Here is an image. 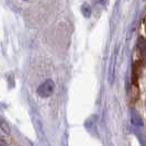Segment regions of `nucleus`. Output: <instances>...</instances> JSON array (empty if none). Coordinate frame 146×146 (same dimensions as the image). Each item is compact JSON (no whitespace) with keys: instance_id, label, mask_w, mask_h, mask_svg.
Returning a JSON list of instances; mask_svg holds the SVG:
<instances>
[{"instance_id":"f257e3e1","label":"nucleus","mask_w":146,"mask_h":146,"mask_svg":"<svg viewBox=\"0 0 146 146\" xmlns=\"http://www.w3.org/2000/svg\"><path fill=\"white\" fill-rule=\"evenodd\" d=\"M53 91H54V82L51 79L45 80L37 88V94L40 97H43V98L50 97L53 94Z\"/></svg>"},{"instance_id":"f03ea898","label":"nucleus","mask_w":146,"mask_h":146,"mask_svg":"<svg viewBox=\"0 0 146 146\" xmlns=\"http://www.w3.org/2000/svg\"><path fill=\"white\" fill-rule=\"evenodd\" d=\"M137 48H139V53L141 57L146 59V38L139 37V42H137Z\"/></svg>"},{"instance_id":"7ed1b4c3","label":"nucleus","mask_w":146,"mask_h":146,"mask_svg":"<svg viewBox=\"0 0 146 146\" xmlns=\"http://www.w3.org/2000/svg\"><path fill=\"white\" fill-rule=\"evenodd\" d=\"M81 11H82V13H84L85 17H89L90 13H91V8H90L89 5L85 3V5L82 6V8H81Z\"/></svg>"},{"instance_id":"20e7f679","label":"nucleus","mask_w":146,"mask_h":146,"mask_svg":"<svg viewBox=\"0 0 146 146\" xmlns=\"http://www.w3.org/2000/svg\"><path fill=\"white\" fill-rule=\"evenodd\" d=\"M96 3H98V5H101V6H104L107 2H108V0H95Z\"/></svg>"}]
</instances>
